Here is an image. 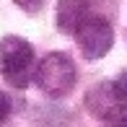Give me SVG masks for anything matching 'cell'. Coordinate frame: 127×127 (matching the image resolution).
Segmentation results:
<instances>
[{
	"mask_svg": "<svg viewBox=\"0 0 127 127\" xmlns=\"http://www.w3.org/2000/svg\"><path fill=\"white\" fill-rule=\"evenodd\" d=\"M34 70H36V57H34V47L21 36H8L0 39V75L16 88H26L34 80Z\"/></svg>",
	"mask_w": 127,
	"mask_h": 127,
	"instance_id": "obj_1",
	"label": "cell"
},
{
	"mask_svg": "<svg viewBox=\"0 0 127 127\" xmlns=\"http://www.w3.org/2000/svg\"><path fill=\"white\" fill-rule=\"evenodd\" d=\"M34 80H36L39 91L47 94L49 99H62L75 88L78 80L75 62L65 52H49L47 57L39 60L36 70H34Z\"/></svg>",
	"mask_w": 127,
	"mask_h": 127,
	"instance_id": "obj_2",
	"label": "cell"
},
{
	"mask_svg": "<svg viewBox=\"0 0 127 127\" xmlns=\"http://www.w3.org/2000/svg\"><path fill=\"white\" fill-rule=\"evenodd\" d=\"M75 42H78V49L83 52L86 60H101L114 44V29L106 18L101 16H86V21L75 29Z\"/></svg>",
	"mask_w": 127,
	"mask_h": 127,
	"instance_id": "obj_3",
	"label": "cell"
},
{
	"mask_svg": "<svg viewBox=\"0 0 127 127\" xmlns=\"http://www.w3.org/2000/svg\"><path fill=\"white\" fill-rule=\"evenodd\" d=\"M86 106L109 125H127V104L119 99L112 80L99 83L86 94Z\"/></svg>",
	"mask_w": 127,
	"mask_h": 127,
	"instance_id": "obj_4",
	"label": "cell"
},
{
	"mask_svg": "<svg viewBox=\"0 0 127 127\" xmlns=\"http://www.w3.org/2000/svg\"><path fill=\"white\" fill-rule=\"evenodd\" d=\"M86 16H91V0H57L55 24L62 34H75Z\"/></svg>",
	"mask_w": 127,
	"mask_h": 127,
	"instance_id": "obj_5",
	"label": "cell"
},
{
	"mask_svg": "<svg viewBox=\"0 0 127 127\" xmlns=\"http://www.w3.org/2000/svg\"><path fill=\"white\" fill-rule=\"evenodd\" d=\"M112 86H114V91L119 94V99L127 104V70H125V73H119V75L112 80Z\"/></svg>",
	"mask_w": 127,
	"mask_h": 127,
	"instance_id": "obj_6",
	"label": "cell"
},
{
	"mask_svg": "<svg viewBox=\"0 0 127 127\" xmlns=\"http://www.w3.org/2000/svg\"><path fill=\"white\" fill-rule=\"evenodd\" d=\"M10 109H13V104H10V96L5 94V91H0V125H3L5 119L10 117Z\"/></svg>",
	"mask_w": 127,
	"mask_h": 127,
	"instance_id": "obj_7",
	"label": "cell"
},
{
	"mask_svg": "<svg viewBox=\"0 0 127 127\" xmlns=\"http://www.w3.org/2000/svg\"><path fill=\"white\" fill-rule=\"evenodd\" d=\"M16 5H18L21 10H26V13H36V10H42L44 0H13Z\"/></svg>",
	"mask_w": 127,
	"mask_h": 127,
	"instance_id": "obj_8",
	"label": "cell"
}]
</instances>
